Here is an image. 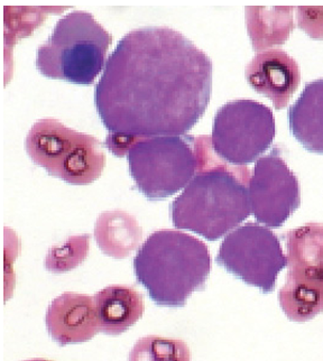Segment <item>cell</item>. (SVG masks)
<instances>
[{"label": "cell", "instance_id": "15", "mask_svg": "<svg viewBox=\"0 0 323 361\" xmlns=\"http://www.w3.org/2000/svg\"><path fill=\"white\" fill-rule=\"evenodd\" d=\"M246 25L256 52L284 44L294 30L293 7L250 6L246 7Z\"/></svg>", "mask_w": 323, "mask_h": 361}, {"label": "cell", "instance_id": "9", "mask_svg": "<svg viewBox=\"0 0 323 361\" xmlns=\"http://www.w3.org/2000/svg\"><path fill=\"white\" fill-rule=\"evenodd\" d=\"M250 197L255 219L266 227H282L299 209V180L281 157L279 148H273L256 161Z\"/></svg>", "mask_w": 323, "mask_h": 361}, {"label": "cell", "instance_id": "5", "mask_svg": "<svg viewBox=\"0 0 323 361\" xmlns=\"http://www.w3.org/2000/svg\"><path fill=\"white\" fill-rule=\"evenodd\" d=\"M25 149L49 176L74 185L92 183L106 166V155L96 137L75 132L54 118L34 123L25 138Z\"/></svg>", "mask_w": 323, "mask_h": 361}, {"label": "cell", "instance_id": "10", "mask_svg": "<svg viewBox=\"0 0 323 361\" xmlns=\"http://www.w3.org/2000/svg\"><path fill=\"white\" fill-rule=\"evenodd\" d=\"M247 82L269 98L276 110L288 106L301 81L296 61L283 49L258 53L245 70Z\"/></svg>", "mask_w": 323, "mask_h": 361}, {"label": "cell", "instance_id": "11", "mask_svg": "<svg viewBox=\"0 0 323 361\" xmlns=\"http://www.w3.org/2000/svg\"><path fill=\"white\" fill-rule=\"evenodd\" d=\"M45 324L49 336L64 347L89 341L100 332L93 296L63 293L47 307Z\"/></svg>", "mask_w": 323, "mask_h": 361}, {"label": "cell", "instance_id": "3", "mask_svg": "<svg viewBox=\"0 0 323 361\" xmlns=\"http://www.w3.org/2000/svg\"><path fill=\"white\" fill-rule=\"evenodd\" d=\"M210 271L207 245L178 230L148 235L134 258L135 277L159 307H184L205 288Z\"/></svg>", "mask_w": 323, "mask_h": 361}, {"label": "cell", "instance_id": "16", "mask_svg": "<svg viewBox=\"0 0 323 361\" xmlns=\"http://www.w3.org/2000/svg\"><path fill=\"white\" fill-rule=\"evenodd\" d=\"M142 230L138 220L125 211H107L98 216L95 239L104 255L123 259L138 248Z\"/></svg>", "mask_w": 323, "mask_h": 361}, {"label": "cell", "instance_id": "12", "mask_svg": "<svg viewBox=\"0 0 323 361\" xmlns=\"http://www.w3.org/2000/svg\"><path fill=\"white\" fill-rule=\"evenodd\" d=\"M100 331L119 336L132 328L145 311L142 294L134 286L110 285L93 295Z\"/></svg>", "mask_w": 323, "mask_h": 361}, {"label": "cell", "instance_id": "6", "mask_svg": "<svg viewBox=\"0 0 323 361\" xmlns=\"http://www.w3.org/2000/svg\"><path fill=\"white\" fill-rule=\"evenodd\" d=\"M195 137H146L127 154L129 173L138 191L148 200L176 195L195 178L197 159Z\"/></svg>", "mask_w": 323, "mask_h": 361}, {"label": "cell", "instance_id": "21", "mask_svg": "<svg viewBox=\"0 0 323 361\" xmlns=\"http://www.w3.org/2000/svg\"><path fill=\"white\" fill-rule=\"evenodd\" d=\"M25 361H51V360H47V359H30V360H25Z\"/></svg>", "mask_w": 323, "mask_h": 361}, {"label": "cell", "instance_id": "14", "mask_svg": "<svg viewBox=\"0 0 323 361\" xmlns=\"http://www.w3.org/2000/svg\"><path fill=\"white\" fill-rule=\"evenodd\" d=\"M288 117L295 140L307 151L323 155V78L304 87Z\"/></svg>", "mask_w": 323, "mask_h": 361}, {"label": "cell", "instance_id": "19", "mask_svg": "<svg viewBox=\"0 0 323 361\" xmlns=\"http://www.w3.org/2000/svg\"><path fill=\"white\" fill-rule=\"evenodd\" d=\"M90 248V235L70 237L61 246L49 248L45 257V269L51 273L62 274L77 269L85 262Z\"/></svg>", "mask_w": 323, "mask_h": 361}, {"label": "cell", "instance_id": "1", "mask_svg": "<svg viewBox=\"0 0 323 361\" xmlns=\"http://www.w3.org/2000/svg\"><path fill=\"white\" fill-rule=\"evenodd\" d=\"M212 62L178 30H133L108 58L95 88L106 146L123 157L142 138L181 136L206 113Z\"/></svg>", "mask_w": 323, "mask_h": 361}, {"label": "cell", "instance_id": "7", "mask_svg": "<svg viewBox=\"0 0 323 361\" xmlns=\"http://www.w3.org/2000/svg\"><path fill=\"white\" fill-rule=\"evenodd\" d=\"M275 133L271 108L254 100H235L217 111L211 145L228 164L246 166L271 147Z\"/></svg>", "mask_w": 323, "mask_h": 361}, {"label": "cell", "instance_id": "17", "mask_svg": "<svg viewBox=\"0 0 323 361\" xmlns=\"http://www.w3.org/2000/svg\"><path fill=\"white\" fill-rule=\"evenodd\" d=\"M290 271H307L323 266V225L307 224L283 235Z\"/></svg>", "mask_w": 323, "mask_h": 361}, {"label": "cell", "instance_id": "13", "mask_svg": "<svg viewBox=\"0 0 323 361\" xmlns=\"http://www.w3.org/2000/svg\"><path fill=\"white\" fill-rule=\"evenodd\" d=\"M279 302L285 315L294 322H307L323 312V266L312 271H288Z\"/></svg>", "mask_w": 323, "mask_h": 361}, {"label": "cell", "instance_id": "18", "mask_svg": "<svg viewBox=\"0 0 323 361\" xmlns=\"http://www.w3.org/2000/svg\"><path fill=\"white\" fill-rule=\"evenodd\" d=\"M128 361H191V351L182 340L147 336L136 341Z\"/></svg>", "mask_w": 323, "mask_h": 361}, {"label": "cell", "instance_id": "8", "mask_svg": "<svg viewBox=\"0 0 323 361\" xmlns=\"http://www.w3.org/2000/svg\"><path fill=\"white\" fill-rule=\"evenodd\" d=\"M216 262L246 284L271 293L279 271L288 267L281 241L269 228L247 222L226 235Z\"/></svg>", "mask_w": 323, "mask_h": 361}, {"label": "cell", "instance_id": "2", "mask_svg": "<svg viewBox=\"0 0 323 361\" xmlns=\"http://www.w3.org/2000/svg\"><path fill=\"white\" fill-rule=\"evenodd\" d=\"M195 147L197 173L171 204V218L178 229L216 241L252 214V174L248 167L228 164L217 157L211 137H195Z\"/></svg>", "mask_w": 323, "mask_h": 361}, {"label": "cell", "instance_id": "20", "mask_svg": "<svg viewBox=\"0 0 323 361\" xmlns=\"http://www.w3.org/2000/svg\"><path fill=\"white\" fill-rule=\"evenodd\" d=\"M296 11L298 25L304 33L323 41V6H300Z\"/></svg>", "mask_w": 323, "mask_h": 361}, {"label": "cell", "instance_id": "4", "mask_svg": "<svg viewBox=\"0 0 323 361\" xmlns=\"http://www.w3.org/2000/svg\"><path fill=\"white\" fill-rule=\"evenodd\" d=\"M111 43V34L92 15L71 11L56 23L37 49L36 68L49 79L91 85L104 68Z\"/></svg>", "mask_w": 323, "mask_h": 361}]
</instances>
